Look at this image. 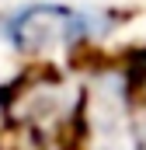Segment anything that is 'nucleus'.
Returning <instances> with one entry per match:
<instances>
[{"mask_svg":"<svg viewBox=\"0 0 146 150\" xmlns=\"http://www.w3.org/2000/svg\"><path fill=\"white\" fill-rule=\"evenodd\" d=\"M77 119L84 150H143L139 105L132 101L129 77L118 67H105L87 77Z\"/></svg>","mask_w":146,"mask_h":150,"instance_id":"f03ea898","label":"nucleus"},{"mask_svg":"<svg viewBox=\"0 0 146 150\" xmlns=\"http://www.w3.org/2000/svg\"><path fill=\"white\" fill-rule=\"evenodd\" d=\"M115 32V14L94 7H73L56 0H28L0 18V38L32 59L70 56L77 49L101 42Z\"/></svg>","mask_w":146,"mask_h":150,"instance_id":"f257e3e1","label":"nucleus"},{"mask_svg":"<svg viewBox=\"0 0 146 150\" xmlns=\"http://www.w3.org/2000/svg\"><path fill=\"white\" fill-rule=\"evenodd\" d=\"M0 150H4V147H0Z\"/></svg>","mask_w":146,"mask_h":150,"instance_id":"7ed1b4c3","label":"nucleus"}]
</instances>
